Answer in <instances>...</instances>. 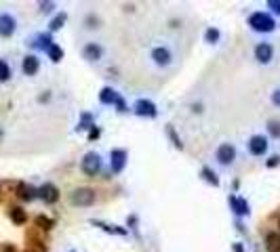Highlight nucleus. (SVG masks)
I'll return each mask as SVG.
<instances>
[{
    "label": "nucleus",
    "instance_id": "obj_1",
    "mask_svg": "<svg viewBox=\"0 0 280 252\" xmlns=\"http://www.w3.org/2000/svg\"><path fill=\"white\" fill-rule=\"evenodd\" d=\"M248 25H251L255 32H262V34L272 32V29L276 27L274 19L270 17L268 13H264V11H257V13H253L251 17H248Z\"/></svg>",
    "mask_w": 280,
    "mask_h": 252
},
{
    "label": "nucleus",
    "instance_id": "obj_2",
    "mask_svg": "<svg viewBox=\"0 0 280 252\" xmlns=\"http://www.w3.org/2000/svg\"><path fill=\"white\" fill-rule=\"evenodd\" d=\"M80 168H82L84 175L95 177L99 170H102V156L95 154V151H88V154L82 158V162H80Z\"/></svg>",
    "mask_w": 280,
    "mask_h": 252
},
{
    "label": "nucleus",
    "instance_id": "obj_3",
    "mask_svg": "<svg viewBox=\"0 0 280 252\" xmlns=\"http://www.w3.org/2000/svg\"><path fill=\"white\" fill-rule=\"evenodd\" d=\"M70 202H72L74 206H91L95 202V191L88 187H78L70 194Z\"/></svg>",
    "mask_w": 280,
    "mask_h": 252
},
{
    "label": "nucleus",
    "instance_id": "obj_4",
    "mask_svg": "<svg viewBox=\"0 0 280 252\" xmlns=\"http://www.w3.org/2000/svg\"><path fill=\"white\" fill-rule=\"evenodd\" d=\"M17 32V19L13 13H0V38H11Z\"/></svg>",
    "mask_w": 280,
    "mask_h": 252
},
{
    "label": "nucleus",
    "instance_id": "obj_5",
    "mask_svg": "<svg viewBox=\"0 0 280 252\" xmlns=\"http://www.w3.org/2000/svg\"><path fill=\"white\" fill-rule=\"evenodd\" d=\"M215 160L222 166H230V164H234V160H236V149L232 143H222L217 147L215 151Z\"/></svg>",
    "mask_w": 280,
    "mask_h": 252
},
{
    "label": "nucleus",
    "instance_id": "obj_6",
    "mask_svg": "<svg viewBox=\"0 0 280 252\" xmlns=\"http://www.w3.org/2000/svg\"><path fill=\"white\" fill-rule=\"evenodd\" d=\"M150 59H152L158 67H168L173 63V53L166 46H154L152 53H150Z\"/></svg>",
    "mask_w": 280,
    "mask_h": 252
},
{
    "label": "nucleus",
    "instance_id": "obj_7",
    "mask_svg": "<svg viewBox=\"0 0 280 252\" xmlns=\"http://www.w3.org/2000/svg\"><path fill=\"white\" fill-rule=\"evenodd\" d=\"M253 55L257 59V63H262V65H268L270 61L274 59V46L270 44V42H259L253 50Z\"/></svg>",
    "mask_w": 280,
    "mask_h": 252
},
{
    "label": "nucleus",
    "instance_id": "obj_8",
    "mask_svg": "<svg viewBox=\"0 0 280 252\" xmlns=\"http://www.w3.org/2000/svg\"><path fill=\"white\" fill-rule=\"evenodd\" d=\"M248 151H251L253 156H264L268 151V139L264 135H253L248 139Z\"/></svg>",
    "mask_w": 280,
    "mask_h": 252
},
{
    "label": "nucleus",
    "instance_id": "obj_9",
    "mask_svg": "<svg viewBox=\"0 0 280 252\" xmlns=\"http://www.w3.org/2000/svg\"><path fill=\"white\" fill-rule=\"evenodd\" d=\"M38 69H40V59L36 55H26L22 59V72L26 76H36Z\"/></svg>",
    "mask_w": 280,
    "mask_h": 252
},
{
    "label": "nucleus",
    "instance_id": "obj_10",
    "mask_svg": "<svg viewBox=\"0 0 280 252\" xmlns=\"http://www.w3.org/2000/svg\"><path fill=\"white\" fill-rule=\"evenodd\" d=\"M135 109V114L137 116H148V118H154L158 112H156V105L152 103V101H148V99H139L137 103L133 105Z\"/></svg>",
    "mask_w": 280,
    "mask_h": 252
},
{
    "label": "nucleus",
    "instance_id": "obj_11",
    "mask_svg": "<svg viewBox=\"0 0 280 252\" xmlns=\"http://www.w3.org/2000/svg\"><path fill=\"white\" fill-rule=\"evenodd\" d=\"M38 196L42 198L46 204H55V202L59 200V189H57L53 183H44L42 187L38 189Z\"/></svg>",
    "mask_w": 280,
    "mask_h": 252
},
{
    "label": "nucleus",
    "instance_id": "obj_12",
    "mask_svg": "<svg viewBox=\"0 0 280 252\" xmlns=\"http://www.w3.org/2000/svg\"><path fill=\"white\" fill-rule=\"evenodd\" d=\"M124 164H126V151L114 149L112 151V173H122Z\"/></svg>",
    "mask_w": 280,
    "mask_h": 252
},
{
    "label": "nucleus",
    "instance_id": "obj_13",
    "mask_svg": "<svg viewBox=\"0 0 280 252\" xmlns=\"http://www.w3.org/2000/svg\"><path fill=\"white\" fill-rule=\"evenodd\" d=\"M82 55H84V59H88V61H99V59H102V46L95 44V42H88L82 50Z\"/></svg>",
    "mask_w": 280,
    "mask_h": 252
},
{
    "label": "nucleus",
    "instance_id": "obj_14",
    "mask_svg": "<svg viewBox=\"0 0 280 252\" xmlns=\"http://www.w3.org/2000/svg\"><path fill=\"white\" fill-rule=\"evenodd\" d=\"M55 42H53V38H51V34H38L36 38H34V42H32V46H36V48H40V50H48Z\"/></svg>",
    "mask_w": 280,
    "mask_h": 252
},
{
    "label": "nucleus",
    "instance_id": "obj_15",
    "mask_svg": "<svg viewBox=\"0 0 280 252\" xmlns=\"http://www.w3.org/2000/svg\"><path fill=\"white\" fill-rule=\"evenodd\" d=\"M36 194H38V189H34L32 185L22 183V185L17 187V196L22 198V200H26V202H32V200L36 198Z\"/></svg>",
    "mask_w": 280,
    "mask_h": 252
},
{
    "label": "nucleus",
    "instance_id": "obj_16",
    "mask_svg": "<svg viewBox=\"0 0 280 252\" xmlns=\"http://www.w3.org/2000/svg\"><path fill=\"white\" fill-rule=\"evenodd\" d=\"M99 99H102V103L104 105H112V103H120V101H122V99H120L118 95H116V90H112V88H104L102 90V95H99Z\"/></svg>",
    "mask_w": 280,
    "mask_h": 252
},
{
    "label": "nucleus",
    "instance_id": "obj_17",
    "mask_svg": "<svg viewBox=\"0 0 280 252\" xmlns=\"http://www.w3.org/2000/svg\"><path fill=\"white\" fill-rule=\"evenodd\" d=\"M230 204H232V208H234L236 215H240V217L248 215V204H246V200H242V198H230Z\"/></svg>",
    "mask_w": 280,
    "mask_h": 252
},
{
    "label": "nucleus",
    "instance_id": "obj_18",
    "mask_svg": "<svg viewBox=\"0 0 280 252\" xmlns=\"http://www.w3.org/2000/svg\"><path fill=\"white\" fill-rule=\"evenodd\" d=\"M8 217H11V221H13L15 225H24L26 221H28L26 210H24V208H19V206H13L11 210H8Z\"/></svg>",
    "mask_w": 280,
    "mask_h": 252
},
{
    "label": "nucleus",
    "instance_id": "obj_19",
    "mask_svg": "<svg viewBox=\"0 0 280 252\" xmlns=\"http://www.w3.org/2000/svg\"><path fill=\"white\" fill-rule=\"evenodd\" d=\"M266 248H268V252H280V234H268Z\"/></svg>",
    "mask_w": 280,
    "mask_h": 252
},
{
    "label": "nucleus",
    "instance_id": "obj_20",
    "mask_svg": "<svg viewBox=\"0 0 280 252\" xmlns=\"http://www.w3.org/2000/svg\"><path fill=\"white\" fill-rule=\"evenodd\" d=\"M11 76H13V69H11V65H8V61L6 59H0V82H8L11 80Z\"/></svg>",
    "mask_w": 280,
    "mask_h": 252
},
{
    "label": "nucleus",
    "instance_id": "obj_21",
    "mask_svg": "<svg viewBox=\"0 0 280 252\" xmlns=\"http://www.w3.org/2000/svg\"><path fill=\"white\" fill-rule=\"evenodd\" d=\"M46 55H48V59H51L53 63H59L64 59V50H62V46H59V44H53L51 48L46 50Z\"/></svg>",
    "mask_w": 280,
    "mask_h": 252
},
{
    "label": "nucleus",
    "instance_id": "obj_22",
    "mask_svg": "<svg viewBox=\"0 0 280 252\" xmlns=\"http://www.w3.org/2000/svg\"><path fill=\"white\" fill-rule=\"evenodd\" d=\"M66 19H68V15H66V13H59V15L53 19V21H51V25H48V27H51V32H55V29H59V27H64Z\"/></svg>",
    "mask_w": 280,
    "mask_h": 252
},
{
    "label": "nucleus",
    "instance_id": "obj_23",
    "mask_svg": "<svg viewBox=\"0 0 280 252\" xmlns=\"http://www.w3.org/2000/svg\"><path fill=\"white\" fill-rule=\"evenodd\" d=\"M204 40L208 44H215L217 40H219V29H215V27H208L206 32H204Z\"/></svg>",
    "mask_w": 280,
    "mask_h": 252
},
{
    "label": "nucleus",
    "instance_id": "obj_24",
    "mask_svg": "<svg viewBox=\"0 0 280 252\" xmlns=\"http://www.w3.org/2000/svg\"><path fill=\"white\" fill-rule=\"evenodd\" d=\"M268 130H270V135H272L274 139H280V122H278V120H270Z\"/></svg>",
    "mask_w": 280,
    "mask_h": 252
},
{
    "label": "nucleus",
    "instance_id": "obj_25",
    "mask_svg": "<svg viewBox=\"0 0 280 252\" xmlns=\"http://www.w3.org/2000/svg\"><path fill=\"white\" fill-rule=\"evenodd\" d=\"M202 177H204V179L208 181V183H213L215 187L219 185V179H217V175L213 173V170H211V168H202Z\"/></svg>",
    "mask_w": 280,
    "mask_h": 252
},
{
    "label": "nucleus",
    "instance_id": "obj_26",
    "mask_svg": "<svg viewBox=\"0 0 280 252\" xmlns=\"http://www.w3.org/2000/svg\"><path fill=\"white\" fill-rule=\"evenodd\" d=\"M36 225L42 227V229H51L53 227V221L48 217H36Z\"/></svg>",
    "mask_w": 280,
    "mask_h": 252
},
{
    "label": "nucleus",
    "instance_id": "obj_27",
    "mask_svg": "<svg viewBox=\"0 0 280 252\" xmlns=\"http://www.w3.org/2000/svg\"><path fill=\"white\" fill-rule=\"evenodd\" d=\"M268 6L272 8V11H274L276 15H280V0H270V2H268Z\"/></svg>",
    "mask_w": 280,
    "mask_h": 252
},
{
    "label": "nucleus",
    "instance_id": "obj_28",
    "mask_svg": "<svg viewBox=\"0 0 280 252\" xmlns=\"http://www.w3.org/2000/svg\"><path fill=\"white\" fill-rule=\"evenodd\" d=\"M53 2H40V11H42V13H48V11H53Z\"/></svg>",
    "mask_w": 280,
    "mask_h": 252
},
{
    "label": "nucleus",
    "instance_id": "obj_29",
    "mask_svg": "<svg viewBox=\"0 0 280 252\" xmlns=\"http://www.w3.org/2000/svg\"><path fill=\"white\" fill-rule=\"evenodd\" d=\"M278 164H280V156H272V158L268 160V166H270V168H272V166H278Z\"/></svg>",
    "mask_w": 280,
    "mask_h": 252
},
{
    "label": "nucleus",
    "instance_id": "obj_30",
    "mask_svg": "<svg viewBox=\"0 0 280 252\" xmlns=\"http://www.w3.org/2000/svg\"><path fill=\"white\" fill-rule=\"evenodd\" d=\"M272 101L276 105H280V90H274V95H272Z\"/></svg>",
    "mask_w": 280,
    "mask_h": 252
},
{
    "label": "nucleus",
    "instance_id": "obj_31",
    "mask_svg": "<svg viewBox=\"0 0 280 252\" xmlns=\"http://www.w3.org/2000/svg\"><path fill=\"white\" fill-rule=\"evenodd\" d=\"M234 252H244L242 250V244H234Z\"/></svg>",
    "mask_w": 280,
    "mask_h": 252
},
{
    "label": "nucleus",
    "instance_id": "obj_32",
    "mask_svg": "<svg viewBox=\"0 0 280 252\" xmlns=\"http://www.w3.org/2000/svg\"><path fill=\"white\" fill-rule=\"evenodd\" d=\"M278 227H280V221H278Z\"/></svg>",
    "mask_w": 280,
    "mask_h": 252
}]
</instances>
